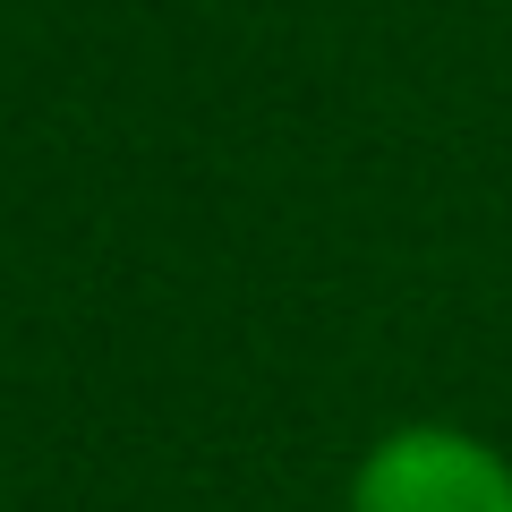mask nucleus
Returning a JSON list of instances; mask_svg holds the SVG:
<instances>
[{"instance_id":"f257e3e1","label":"nucleus","mask_w":512,"mask_h":512,"mask_svg":"<svg viewBox=\"0 0 512 512\" xmlns=\"http://www.w3.org/2000/svg\"><path fill=\"white\" fill-rule=\"evenodd\" d=\"M342 512H512V453L461 419H402L350 461Z\"/></svg>"}]
</instances>
